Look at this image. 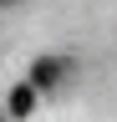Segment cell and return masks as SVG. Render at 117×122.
<instances>
[{
    "mask_svg": "<svg viewBox=\"0 0 117 122\" xmlns=\"http://www.w3.org/2000/svg\"><path fill=\"white\" fill-rule=\"evenodd\" d=\"M61 76H66V61L41 56L36 66H31V86H36V92H46V86H56V81H61Z\"/></svg>",
    "mask_w": 117,
    "mask_h": 122,
    "instance_id": "cell-1",
    "label": "cell"
},
{
    "mask_svg": "<svg viewBox=\"0 0 117 122\" xmlns=\"http://www.w3.org/2000/svg\"><path fill=\"white\" fill-rule=\"evenodd\" d=\"M0 122H10V117H5V107H0Z\"/></svg>",
    "mask_w": 117,
    "mask_h": 122,
    "instance_id": "cell-3",
    "label": "cell"
},
{
    "mask_svg": "<svg viewBox=\"0 0 117 122\" xmlns=\"http://www.w3.org/2000/svg\"><path fill=\"white\" fill-rule=\"evenodd\" d=\"M31 107H36V86L25 81V86H15V92H10V102H5V117H10V122H20V117H31Z\"/></svg>",
    "mask_w": 117,
    "mask_h": 122,
    "instance_id": "cell-2",
    "label": "cell"
}]
</instances>
